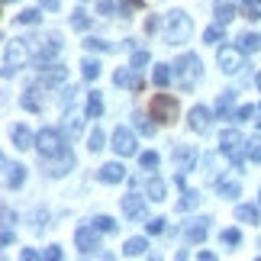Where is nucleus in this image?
I'll return each instance as SVG.
<instances>
[{
  "label": "nucleus",
  "mask_w": 261,
  "mask_h": 261,
  "mask_svg": "<svg viewBox=\"0 0 261 261\" xmlns=\"http://www.w3.org/2000/svg\"><path fill=\"white\" fill-rule=\"evenodd\" d=\"M190 33H194V19H190L184 10H171L165 16V42L168 45H184Z\"/></svg>",
  "instance_id": "obj_1"
},
{
  "label": "nucleus",
  "mask_w": 261,
  "mask_h": 261,
  "mask_svg": "<svg viewBox=\"0 0 261 261\" xmlns=\"http://www.w3.org/2000/svg\"><path fill=\"white\" fill-rule=\"evenodd\" d=\"M200 74H203V65H200V58L197 55H180L177 62H174V81L180 90H194V84L200 81Z\"/></svg>",
  "instance_id": "obj_2"
},
{
  "label": "nucleus",
  "mask_w": 261,
  "mask_h": 261,
  "mask_svg": "<svg viewBox=\"0 0 261 261\" xmlns=\"http://www.w3.org/2000/svg\"><path fill=\"white\" fill-rule=\"evenodd\" d=\"M29 42L33 39H13L4 48V77H13L19 68L29 62Z\"/></svg>",
  "instance_id": "obj_3"
},
{
  "label": "nucleus",
  "mask_w": 261,
  "mask_h": 261,
  "mask_svg": "<svg viewBox=\"0 0 261 261\" xmlns=\"http://www.w3.org/2000/svg\"><path fill=\"white\" fill-rule=\"evenodd\" d=\"M177 113H180V110H177V100L168 97V94H155L152 103H148V116H152L155 123H174Z\"/></svg>",
  "instance_id": "obj_4"
},
{
  "label": "nucleus",
  "mask_w": 261,
  "mask_h": 261,
  "mask_svg": "<svg viewBox=\"0 0 261 261\" xmlns=\"http://www.w3.org/2000/svg\"><path fill=\"white\" fill-rule=\"evenodd\" d=\"M36 148H39V155H42V158H58V155L68 152L65 139H62L58 129H42V133L36 136Z\"/></svg>",
  "instance_id": "obj_5"
},
{
  "label": "nucleus",
  "mask_w": 261,
  "mask_h": 261,
  "mask_svg": "<svg viewBox=\"0 0 261 261\" xmlns=\"http://www.w3.org/2000/svg\"><path fill=\"white\" fill-rule=\"evenodd\" d=\"M242 145H245V142H242V136H239L236 129H226V133L219 136V152L232 158L236 171H242V168H245V155H242Z\"/></svg>",
  "instance_id": "obj_6"
},
{
  "label": "nucleus",
  "mask_w": 261,
  "mask_h": 261,
  "mask_svg": "<svg viewBox=\"0 0 261 261\" xmlns=\"http://www.w3.org/2000/svg\"><path fill=\"white\" fill-rule=\"evenodd\" d=\"M216 65H219V71H226V74H239L245 68V52L242 48H232V45H223L216 52Z\"/></svg>",
  "instance_id": "obj_7"
},
{
  "label": "nucleus",
  "mask_w": 261,
  "mask_h": 261,
  "mask_svg": "<svg viewBox=\"0 0 261 261\" xmlns=\"http://www.w3.org/2000/svg\"><path fill=\"white\" fill-rule=\"evenodd\" d=\"M113 152H116L119 158L136 155V136L129 133L126 126H116V133H113Z\"/></svg>",
  "instance_id": "obj_8"
},
{
  "label": "nucleus",
  "mask_w": 261,
  "mask_h": 261,
  "mask_svg": "<svg viewBox=\"0 0 261 261\" xmlns=\"http://www.w3.org/2000/svg\"><path fill=\"white\" fill-rule=\"evenodd\" d=\"M74 242H77V248H81L84 258L97 255V248H100V242H97V229H94V226H81V229H77V236H74Z\"/></svg>",
  "instance_id": "obj_9"
},
{
  "label": "nucleus",
  "mask_w": 261,
  "mask_h": 261,
  "mask_svg": "<svg viewBox=\"0 0 261 261\" xmlns=\"http://www.w3.org/2000/svg\"><path fill=\"white\" fill-rule=\"evenodd\" d=\"M113 84L116 87H126V90H142V77H139L136 68H116V74H113Z\"/></svg>",
  "instance_id": "obj_10"
},
{
  "label": "nucleus",
  "mask_w": 261,
  "mask_h": 261,
  "mask_svg": "<svg viewBox=\"0 0 261 261\" xmlns=\"http://www.w3.org/2000/svg\"><path fill=\"white\" fill-rule=\"evenodd\" d=\"M187 123H190V129H194V133H200V136H203V133H210V126H213V116H210V110L206 107H194V110H190V119H187Z\"/></svg>",
  "instance_id": "obj_11"
},
{
  "label": "nucleus",
  "mask_w": 261,
  "mask_h": 261,
  "mask_svg": "<svg viewBox=\"0 0 261 261\" xmlns=\"http://www.w3.org/2000/svg\"><path fill=\"white\" fill-rule=\"evenodd\" d=\"M174 165H177V174H187L190 168L197 165V148H190V145H177V148H174Z\"/></svg>",
  "instance_id": "obj_12"
},
{
  "label": "nucleus",
  "mask_w": 261,
  "mask_h": 261,
  "mask_svg": "<svg viewBox=\"0 0 261 261\" xmlns=\"http://www.w3.org/2000/svg\"><path fill=\"white\" fill-rule=\"evenodd\" d=\"M97 177L103 180V184H119V180L126 177V168L119 165V162H107V165L97 171Z\"/></svg>",
  "instance_id": "obj_13"
},
{
  "label": "nucleus",
  "mask_w": 261,
  "mask_h": 261,
  "mask_svg": "<svg viewBox=\"0 0 261 261\" xmlns=\"http://www.w3.org/2000/svg\"><path fill=\"white\" fill-rule=\"evenodd\" d=\"M68 77V68H62V65H48L42 74H39V84L42 87H55V84H62Z\"/></svg>",
  "instance_id": "obj_14"
},
{
  "label": "nucleus",
  "mask_w": 261,
  "mask_h": 261,
  "mask_svg": "<svg viewBox=\"0 0 261 261\" xmlns=\"http://www.w3.org/2000/svg\"><path fill=\"white\" fill-rule=\"evenodd\" d=\"M4 171H7V187H10V190H16V187H23V180H26V168H23V165H13V162H4Z\"/></svg>",
  "instance_id": "obj_15"
},
{
  "label": "nucleus",
  "mask_w": 261,
  "mask_h": 261,
  "mask_svg": "<svg viewBox=\"0 0 261 261\" xmlns=\"http://www.w3.org/2000/svg\"><path fill=\"white\" fill-rule=\"evenodd\" d=\"M206 229H210V219L206 216H200V219H194V223H190L187 226V242H203V239H206Z\"/></svg>",
  "instance_id": "obj_16"
},
{
  "label": "nucleus",
  "mask_w": 261,
  "mask_h": 261,
  "mask_svg": "<svg viewBox=\"0 0 261 261\" xmlns=\"http://www.w3.org/2000/svg\"><path fill=\"white\" fill-rule=\"evenodd\" d=\"M142 210H145V197H139V194H126L123 197V213L133 219V216H142Z\"/></svg>",
  "instance_id": "obj_17"
},
{
  "label": "nucleus",
  "mask_w": 261,
  "mask_h": 261,
  "mask_svg": "<svg viewBox=\"0 0 261 261\" xmlns=\"http://www.w3.org/2000/svg\"><path fill=\"white\" fill-rule=\"evenodd\" d=\"M236 219H239V223L255 226V223H261V213H258L255 203H239V206H236Z\"/></svg>",
  "instance_id": "obj_18"
},
{
  "label": "nucleus",
  "mask_w": 261,
  "mask_h": 261,
  "mask_svg": "<svg viewBox=\"0 0 261 261\" xmlns=\"http://www.w3.org/2000/svg\"><path fill=\"white\" fill-rule=\"evenodd\" d=\"M232 103H236V90H223L219 100H216V116L229 119V116H232Z\"/></svg>",
  "instance_id": "obj_19"
},
{
  "label": "nucleus",
  "mask_w": 261,
  "mask_h": 261,
  "mask_svg": "<svg viewBox=\"0 0 261 261\" xmlns=\"http://www.w3.org/2000/svg\"><path fill=\"white\" fill-rule=\"evenodd\" d=\"M68 168H74V155L71 152H65V155H58V162H52L45 168L52 177H62V174H68Z\"/></svg>",
  "instance_id": "obj_20"
},
{
  "label": "nucleus",
  "mask_w": 261,
  "mask_h": 261,
  "mask_svg": "<svg viewBox=\"0 0 261 261\" xmlns=\"http://www.w3.org/2000/svg\"><path fill=\"white\" fill-rule=\"evenodd\" d=\"M13 145L16 148H36V136L29 126H16L13 129Z\"/></svg>",
  "instance_id": "obj_21"
},
{
  "label": "nucleus",
  "mask_w": 261,
  "mask_h": 261,
  "mask_svg": "<svg viewBox=\"0 0 261 261\" xmlns=\"http://www.w3.org/2000/svg\"><path fill=\"white\" fill-rule=\"evenodd\" d=\"M165 194H168L165 180L152 177V180H148V184H145V197H148V200H155V203H162V200H165Z\"/></svg>",
  "instance_id": "obj_22"
},
{
  "label": "nucleus",
  "mask_w": 261,
  "mask_h": 261,
  "mask_svg": "<svg viewBox=\"0 0 261 261\" xmlns=\"http://www.w3.org/2000/svg\"><path fill=\"white\" fill-rule=\"evenodd\" d=\"M171 77H174V65H155L152 81H155L158 87H168V84H171Z\"/></svg>",
  "instance_id": "obj_23"
},
{
  "label": "nucleus",
  "mask_w": 261,
  "mask_h": 261,
  "mask_svg": "<svg viewBox=\"0 0 261 261\" xmlns=\"http://www.w3.org/2000/svg\"><path fill=\"white\" fill-rule=\"evenodd\" d=\"M239 48H242V52H248V55L261 52V33H245L242 39H239Z\"/></svg>",
  "instance_id": "obj_24"
},
{
  "label": "nucleus",
  "mask_w": 261,
  "mask_h": 261,
  "mask_svg": "<svg viewBox=\"0 0 261 261\" xmlns=\"http://www.w3.org/2000/svg\"><path fill=\"white\" fill-rule=\"evenodd\" d=\"M145 248H148V242L139 236V239H129V242L123 245V252H126L129 258H139V255H145Z\"/></svg>",
  "instance_id": "obj_25"
},
{
  "label": "nucleus",
  "mask_w": 261,
  "mask_h": 261,
  "mask_svg": "<svg viewBox=\"0 0 261 261\" xmlns=\"http://www.w3.org/2000/svg\"><path fill=\"white\" fill-rule=\"evenodd\" d=\"M19 103H23L26 110H33V113H39V110H42V100H39V90H36V87H29Z\"/></svg>",
  "instance_id": "obj_26"
},
{
  "label": "nucleus",
  "mask_w": 261,
  "mask_h": 261,
  "mask_svg": "<svg viewBox=\"0 0 261 261\" xmlns=\"http://www.w3.org/2000/svg\"><path fill=\"white\" fill-rule=\"evenodd\" d=\"M197 203H200V194H197V190H184V197L177 200V210H180V213H187V210H194Z\"/></svg>",
  "instance_id": "obj_27"
},
{
  "label": "nucleus",
  "mask_w": 261,
  "mask_h": 261,
  "mask_svg": "<svg viewBox=\"0 0 261 261\" xmlns=\"http://www.w3.org/2000/svg\"><path fill=\"white\" fill-rule=\"evenodd\" d=\"M100 113H103V100H100V94L94 90V94L87 97V116L90 119H100Z\"/></svg>",
  "instance_id": "obj_28"
},
{
  "label": "nucleus",
  "mask_w": 261,
  "mask_h": 261,
  "mask_svg": "<svg viewBox=\"0 0 261 261\" xmlns=\"http://www.w3.org/2000/svg\"><path fill=\"white\" fill-rule=\"evenodd\" d=\"M216 190H219L223 200H232V197H239V180H219Z\"/></svg>",
  "instance_id": "obj_29"
},
{
  "label": "nucleus",
  "mask_w": 261,
  "mask_h": 261,
  "mask_svg": "<svg viewBox=\"0 0 261 261\" xmlns=\"http://www.w3.org/2000/svg\"><path fill=\"white\" fill-rule=\"evenodd\" d=\"M239 7L248 19H261V0H239Z\"/></svg>",
  "instance_id": "obj_30"
},
{
  "label": "nucleus",
  "mask_w": 261,
  "mask_h": 261,
  "mask_svg": "<svg viewBox=\"0 0 261 261\" xmlns=\"http://www.w3.org/2000/svg\"><path fill=\"white\" fill-rule=\"evenodd\" d=\"M81 71H84L87 81H97V77H100V62H97V58H84V62H81Z\"/></svg>",
  "instance_id": "obj_31"
},
{
  "label": "nucleus",
  "mask_w": 261,
  "mask_h": 261,
  "mask_svg": "<svg viewBox=\"0 0 261 261\" xmlns=\"http://www.w3.org/2000/svg\"><path fill=\"white\" fill-rule=\"evenodd\" d=\"M245 155H248V162H261V136H252L248 139V145H245Z\"/></svg>",
  "instance_id": "obj_32"
},
{
  "label": "nucleus",
  "mask_w": 261,
  "mask_h": 261,
  "mask_svg": "<svg viewBox=\"0 0 261 261\" xmlns=\"http://www.w3.org/2000/svg\"><path fill=\"white\" fill-rule=\"evenodd\" d=\"M90 226H94L97 232H116V219H110V216H94Z\"/></svg>",
  "instance_id": "obj_33"
},
{
  "label": "nucleus",
  "mask_w": 261,
  "mask_h": 261,
  "mask_svg": "<svg viewBox=\"0 0 261 261\" xmlns=\"http://www.w3.org/2000/svg\"><path fill=\"white\" fill-rule=\"evenodd\" d=\"M81 126H84V116H74V113H71V116L65 119V126H62V129L68 133V139H71V136H77V133H81Z\"/></svg>",
  "instance_id": "obj_34"
},
{
  "label": "nucleus",
  "mask_w": 261,
  "mask_h": 261,
  "mask_svg": "<svg viewBox=\"0 0 261 261\" xmlns=\"http://www.w3.org/2000/svg\"><path fill=\"white\" fill-rule=\"evenodd\" d=\"M84 48H87V52H113V45H110L107 39H94V36L84 42Z\"/></svg>",
  "instance_id": "obj_35"
},
{
  "label": "nucleus",
  "mask_w": 261,
  "mask_h": 261,
  "mask_svg": "<svg viewBox=\"0 0 261 261\" xmlns=\"http://www.w3.org/2000/svg\"><path fill=\"white\" fill-rule=\"evenodd\" d=\"M232 16H236V10L229 7V4H216V23H219V26H226Z\"/></svg>",
  "instance_id": "obj_36"
},
{
  "label": "nucleus",
  "mask_w": 261,
  "mask_h": 261,
  "mask_svg": "<svg viewBox=\"0 0 261 261\" xmlns=\"http://www.w3.org/2000/svg\"><path fill=\"white\" fill-rule=\"evenodd\" d=\"M19 23L23 26H33V23H39V19H42V10H19Z\"/></svg>",
  "instance_id": "obj_37"
},
{
  "label": "nucleus",
  "mask_w": 261,
  "mask_h": 261,
  "mask_svg": "<svg viewBox=\"0 0 261 261\" xmlns=\"http://www.w3.org/2000/svg\"><path fill=\"white\" fill-rule=\"evenodd\" d=\"M71 26H74V29H81V33H84V29L90 26V16L84 13V10H81V7H77V10H74V13H71Z\"/></svg>",
  "instance_id": "obj_38"
},
{
  "label": "nucleus",
  "mask_w": 261,
  "mask_h": 261,
  "mask_svg": "<svg viewBox=\"0 0 261 261\" xmlns=\"http://www.w3.org/2000/svg\"><path fill=\"white\" fill-rule=\"evenodd\" d=\"M219 242H223V245H239V242H242V232H239V229H223Z\"/></svg>",
  "instance_id": "obj_39"
},
{
  "label": "nucleus",
  "mask_w": 261,
  "mask_h": 261,
  "mask_svg": "<svg viewBox=\"0 0 261 261\" xmlns=\"http://www.w3.org/2000/svg\"><path fill=\"white\" fill-rule=\"evenodd\" d=\"M87 148L90 152H100V148H103V133H100V129H94V133L87 136Z\"/></svg>",
  "instance_id": "obj_40"
},
{
  "label": "nucleus",
  "mask_w": 261,
  "mask_h": 261,
  "mask_svg": "<svg viewBox=\"0 0 261 261\" xmlns=\"http://www.w3.org/2000/svg\"><path fill=\"white\" fill-rule=\"evenodd\" d=\"M148 62H152V55H148V52H142V48H139V52H133V68H136V71H142Z\"/></svg>",
  "instance_id": "obj_41"
},
{
  "label": "nucleus",
  "mask_w": 261,
  "mask_h": 261,
  "mask_svg": "<svg viewBox=\"0 0 261 261\" xmlns=\"http://www.w3.org/2000/svg\"><path fill=\"white\" fill-rule=\"evenodd\" d=\"M139 165H142V171H145V168H148V171H155V168H158V155H155V152L139 155Z\"/></svg>",
  "instance_id": "obj_42"
},
{
  "label": "nucleus",
  "mask_w": 261,
  "mask_h": 261,
  "mask_svg": "<svg viewBox=\"0 0 261 261\" xmlns=\"http://www.w3.org/2000/svg\"><path fill=\"white\" fill-rule=\"evenodd\" d=\"M165 223H168V219H162V216H155V219H148V236H162L165 232Z\"/></svg>",
  "instance_id": "obj_43"
},
{
  "label": "nucleus",
  "mask_w": 261,
  "mask_h": 261,
  "mask_svg": "<svg viewBox=\"0 0 261 261\" xmlns=\"http://www.w3.org/2000/svg\"><path fill=\"white\" fill-rule=\"evenodd\" d=\"M219 39H223V29H219V26H210L206 33H203V42H206V45H216Z\"/></svg>",
  "instance_id": "obj_44"
},
{
  "label": "nucleus",
  "mask_w": 261,
  "mask_h": 261,
  "mask_svg": "<svg viewBox=\"0 0 261 261\" xmlns=\"http://www.w3.org/2000/svg\"><path fill=\"white\" fill-rule=\"evenodd\" d=\"M252 116H255V107H252V103H245V107L236 110V119H239V123H248Z\"/></svg>",
  "instance_id": "obj_45"
},
{
  "label": "nucleus",
  "mask_w": 261,
  "mask_h": 261,
  "mask_svg": "<svg viewBox=\"0 0 261 261\" xmlns=\"http://www.w3.org/2000/svg\"><path fill=\"white\" fill-rule=\"evenodd\" d=\"M116 7H119V16H126L129 10H136V7H142V0H116Z\"/></svg>",
  "instance_id": "obj_46"
},
{
  "label": "nucleus",
  "mask_w": 261,
  "mask_h": 261,
  "mask_svg": "<svg viewBox=\"0 0 261 261\" xmlns=\"http://www.w3.org/2000/svg\"><path fill=\"white\" fill-rule=\"evenodd\" d=\"M136 129H139V133H142V136H152V133H155V126L148 123L145 116H139V119H136Z\"/></svg>",
  "instance_id": "obj_47"
},
{
  "label": "nucleus",
  "mask_w": 261,
  "mask_h": 261,
  "mask_svg": "<svg viewBox=\"0 0 261 261\" xmlns=\"http://www.w3.org/2000/svg\"><path fill=\"white\" fill-rule=\"evenodd\" d=\"M48 261H62V248H58V245H52V248H45V252H42Z\"/></svg>",
  "instance_id": "obj_48"
},
{
  "label": "nucleus",
  "mask_w": 261,
  "mask_h": 261,
  "mask_svg": "<svg viewBox=\"0 0 261 261\" xmlns=\"http://www.w3.org/2000/svg\"><path fill=\"white\" fill-rule=\"evenodd\" d=\"M113 4H116V0H100V4H97V10H100L103 16H110V13H113Z\"/></svg>",
  "instance_id": "obj_49"
},
{
  "label": "nucleus",
  "mask_w": 261,
  "mask_h": 261,
  "mask_svg": "<svg viewBox=\"0 0 261 261\" xmlns=\"http://www.w3.org/2000/svg\"><path fill=\"white\" fill-rule=\"evenodd\" d=\"M39 7H42V10H48V13H55V10L62 7V0H39Z\"/></svg>",
  "instance_id": "obj_50"
},
{
  "label": "nucleus",
  "mask_w": 261,
  "mask_h": 261,
  "mask_svg": "<svg viewBox=\"0 0 261 261\" xmlns=\"http://www.w3.org/2000/svg\"><path fill=\"white\" fill-rule=\"evenodd\" d=\"M0 242H4V245H13V229H10V223H4V236H0Z\"/></svg>",
  "instance_id": "obj_51"
},
{
  "label": "nucleus",
  "mask_w": 261,
  "mask_h": 261,
  "mask_svg": "<svg viewBox=\"0 0 261 261\" xmlns=\"http://www.w3.org/2000/svg\"><path fill=\"white\" fill-rule=\"evenodd\" d=\"M19 255H23V261H39V258H42V255L36 252V248H23V252H19Z\"/></svg>",
  "instance_id": "obj_52"
},
{
  "label": "nucleus",
  "mask_w": 261,
  "mask_h": 261,
  "mask_svg": "<svg viewBox=\"0 0 261 261\" xmlns=\"http://www.w3.org/2000/svg\"><path fill=\"white\" fill-rule=\"evenodd\" d=\"M155 29H158V16H148L145 19V33H155Z\"/></svg>",
  "instance_id": "obj_53"
},
{
  "label": "nucleus",
  "mask_w": 261,
  "mask_h": 261,
  "mask_svg": "<svg viewBox=\"0 0 261 261\" xmlns=\"http://www.w3.org/2000/svg\"><path fill=\"white\" fill-rule=\"evenodd\" d=\"M197 258H200V261H213L216 255H213V252H197Z\"/></svg>",
  "instance_id": "obj_54"
},
{
  "label": "nucleus",
  "mask_w": 261,
  "mask_h": 261,
  "mask_svg": "<svg viewBox=\"0 0 261 261\" xmlns=\"http://www.w3.org/2000/svg\"><path fill=\"white\" fill-rule=\"evenodd\" d=\"M255 87H258V90H261V71H258V74H255Z\"/></svg>",
  "instance_id": "obj_55"
},
{
  "label": "nucleus",
  "mask_w": 261,
  "mask_h": 261,
  "mask_svg": "<svg viewBox=\"0 0 261 261\" xmlns=\"http://www.w3.org/2000/svg\"><path fill=\"white\" fill-rule=\"evenodd\" d=\"M4 4H13V0H4Z\"/></svg>",
  "instance_id": "obj_56"
},
{
  "label": "nucleus",
  "mask_w": 261,
  "mask_h": 261,
  "mask_svg": "<svg viewBox=\"0 0 261 261\" xmlns=\"http://www.w3.org/2000/svg\"><path fill=\"white\" fill-rule=\"evenodd\" d=\"M258 107H261V103H258Z\"/></svg>",
  "instance_id": "obj_57"
}]
</instances>
